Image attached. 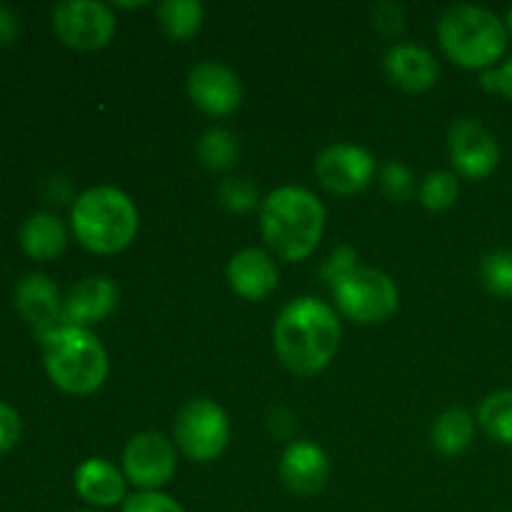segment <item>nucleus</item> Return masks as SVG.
Returning a JSON list of instances; mask_svg holds the SVG:
<instances>
[{"mask_svg": "<svg viewBox=\"0 0 512 512\" xmlns=\"http://www.w3.org/2000/svg\"><path fill=\"white\" fill-rule=\"evenodd\" d=\"M343 340L338 313L318 298H295L280 310L273 345L280 363L295 375H318L333 363Z\"/></svg>", "mask_w": 512, "mask_h": 512, "instance_id": "1", "label": "nucleus"}, {"mask_svg": "<svg viewBox=\"0 0 512 512\" xmlns=\"http://www.w3.org/2000/svg\"><path fill=\"white\" fill-rule=\"evenodd\" d=\"M325 230V205L308 188L285 185L263 200L260 233L285 263H300L318 248Z\"/></svg>", "mask_w": 512, "mask_h": 512, "instance_id": "2", "label": "nucleus"}, {"mask_svg": "<svg viewBox=\"0 0 512 512\" xmlns=\"http://www.w3.org/2000/svg\"><path fill=\"white\" fill-rule=\"evenodd\" d=\"M138 223L133 200L110 185L85 190L70 210L75 238L95 255H113L128 248L138 233Z\"/></svg>", "mask_w": 512, "mask_h": 512, "instance_id": "3", "label": "nucleus"}, {"mask_svg": "<svg viewBox=\"0 0 512 512\" xmlns=\"http://www.w3.org/2000/svg\"><path fill=\"white\" fill-rule=\"evenodd\" d=\"M445 55L468 70L495 68L508 48V25L480 5H453L438 20Z\"/></svg>", "mask_w": 512, "mask_h": 512, "instance_id": "4", "label": "nucleus"}, {"mask_svg": "<svg viewBox=\"0 0 512 512\" xmlns=\"http://www.w3.org/2000/svg\"><path fill=\"white\" fill-rule=\"evenodd\" d=\"M40 345L48 378L63 393L90 395L108 378V353L90 330L60 325Z\"/></svg>", "mask_w": 512, "mask_h": 512, "instance_id": "5", "label": "nucleus"}, {"mask_svg": "<svg viewBox=\"0 0 512 512\" xmlns=\"http://www.w3.org/2000/svg\"><path fill=\"white\" fill-rule=\"evenodd\" d=\"M230 440V420L215 400L195 398L178 413L173 425V443L185 458L210 463Z\"/></svg>", "mask_w": 512, "mask_h": 512, "instance_id": "6", "label": "nucleus"}, {"mask_svg": "<svg viewBox=\"0 0 512 512\" xmlns=\"http://www.w3.org/2000/svg\"><path fill=\"white\" fill-rule=\"evenodd\" d=\"M340 313L358 325H378L393 318L400 305L398 285L375 268H358L333 290Z\"/></svg>", "mask_w": 512, "mask_h": 512, "instance_id": "7", "label": "nucleus"}, {"mask_svg": "<svg viewBox=\"0 0 512 512\" xmlns=\"http://www.w3.org/2000/svg\"><path fill=\"white\" fill-rule=\"evenodd\" d=\"M53 28L60 43L73 50H100L113 40L115 15L95 0H68L55 5Z\"/></svg>", "mask_w": 512, "mask_h": 512, "instance_id": "8", "label": "nucleus"}, {"mask_svg": "<svg viewBox=\"0 0 512 512\" xmlns=\"http://www.w3.org/2000/svg\"><path fill=\"white\" fill-rule=\"evenodd\" d=\"M178 448L160 433H138L123 453V475L140 493H155L173 480Z\"/></svg>", "mask_w": 512, "mask_h": 512, "instance_id": "9", "label": "nucleus"}, {"mask_svg": "<svg viewBox=\"0 0 512 512\" xmlns=\"http://www.w3.org/2000/svg\"><path fill=\"white\" fill-rule=\"evenodd\" d=\"M448 150L455 170L470 180L488 178L500 163L498 140L475 118H460L450 125Z\"/></svg>", "mask_w": 512, "mask_h": 512, "instance_id": "10", "label": "nucleus"}, {"mask_svg": "<svg viewBox=\"0 0 512 512\" xmlns=\"http://www.w3.org/2000/svg\"><path fill=\"white\" fill-rule=\"evenodd\" d=\"M320 185L333 195H358L375 175V160L360 145L338 143L325 148L315 160Z\"/></svg>", "mask_w": 512, "mask_h": 512, "instance_id": "11", "label": "nucleus"}, {"mask_svg": "<svg viewBox=\"0 0 512 512\" xmlns=\"http://www.w3.org/2000/svg\"><path fill=\"white\" fill-rule=\"evenodd\" d=\"M188 95L203 113L223 118L235 113L243 103V85L240 78L223 63L205 60L198 63L188 75Z\"/></svg>", "mask_w": 512, "mask_h": 512, "instance_id": "12", "label": "nucleus"}, {"mask_svg": "<svg viewBox=\"0 0 512 512\" xmlns=\"http://www.w3.org/2000/svg\"><path fill=\"white\" fill-rule=\"evenodd\" d=\"M15 308L20 318L30 325L35 338L43 343L55 328H60V313H63V300L58 288L45 275H25L15 288Z\"/></svg>", "mask_w": 512, "mask_h": 512, "instance_id": "13", "label": "nucleus"}, {"mask_svg": "<svg viewBox=\"0 0 512 512\" xmlns=\"http://www.w3.org/2000/svg\"><path fill=\"white\" fill-rule=\"evenodd\" d=\"M118 285L105 275H93V278L80 280L73 285L68 298L63 300V313H60V325L70 328H85L100 323L118 308Z\"/></svg>", "mask_w": 512, "mask_h": 512, "instance_id": "14", "label": "nucleus"}, {"mask_svg": "<svg viewBox=\"0 0 512 512\" xmlns=\"http://www.w3.org/2000/svg\"><path fill=\"white\" fill-rule=\"evenodd\" d=\"M330 475L328 455L310 440H295L280 458V480L295 495H315L325 488Z\"/></svg>", "mask_w": 512, "mask_h": 512, "instance_id": "15", "label": "nucleus"}, {"mask_svg": "<svg viewBox=\"0 0 512 512\" xmlns=\"http://www.w3.org/2000/svg\"><path fill=\"white\" fill-rule=\"evenodd\" d=\"M228 283L235 295L250 300V303H260L278 288L280 275L273 258L265 250L245 248L230 258Z\"/></svg>", "mask_w": 512, "mask_h": 512, "instance_id": "16", "label": "nucleus"}, {"mask_svg": "<svg viewBox=\"0 0 512 512\" xmlns=\"http://www.w3.org/2000/svg\"><path fill=\"white\" fill-rule=\"evenodd\" d=\"M385 73L398 88L408 93H423L438 83V60L433 53L415 43H398L385 55Z\"/></svg>", "mask_w": 512, "mask_h": 512, "instance_id": "17", "label": "nucleus"}, {"mask_svg": "<svg viewBox=\"0 0 512 512\" xmlns=\"http://www.w3.org/2000/svg\"><path fill=\"white\" fill-rule=\"evenodd\" d=\"M125 475L110 460L88 458L75 470V490L95 508H113L125 500Z\"/></svg>", "mask_w": 512, "mask_h": 512, "instance_id": "18", "label": "nucleus"}, {"mask_svg": "<svg viewBox=\"0 0 512 512\" xmlns=\"http://www.w3.org/2000/svg\"><path fill=\"white\" fill-rule=\"evenodd\" d=\"M68 243L63 220L53 213H35L20 228V248L33 260L58 258Z\"/></svg>", "mask_w": 512, "mask_h": 512, "instance_id": "19", "label": "nucleus"}, {"mask_svg": "<svg viewBox=\"0 0 512 512\" xmlns=\"http://www.w3.org/2000/svg\"><path fill=\"white\" fill-rule=\"evenodd\" d=\"M475 438V420L468 410L453 408L445 410L430 430L435 450L443 455H460L470 448Z\"/></svg>", "mask_w": 512, "mask_h": 512, "instance_id": "20", "label": "nucleus"}, {"mask_svg": "<svg viewBox=\"0 0 512 512\" xmlns=\"http://www.w3.org/2000/svg\"><path fill=\"white\" fill-rule=\"evenodd\" d=\"M158 23L173 40H190L200 30L205 10L198 0H165L155 8Z\"/></svg>", "mask_w": 512, "mask_h": 512, "instance_id": "21", "label": "nucleus"}, {"mask_svg": "<svg viewBox=\"0 0 512 512\" xmlns=\"http://www.w3.org/2000/svg\"><path fill=\"white\" fill-rule=\"evenodd\" d=\"M478 423L495 443L512 448V390L488 395L478 408Z\"/></svg>", "mask_w": 512, "mask_h": 512, "instance_id": "22", "label": "nucleus"}, {"mask_svg": "<svg viewBox=\"0 0 512 512\" xmlns=\"http://www.w3.org/2000/svg\"><path fill=\"white\" fill-rule=\"evenodd\" d=\"M240 145L230 130L210 128L203 138L198 140V160L210 170H230L238 160Z\"/></svg>", "mask_w": 512, "mask_h": 512, "instance_id": "23", "label": "nucleus"}, {"mask_svg": "<svg viewBox=\"0 0 512 512\" xmlns=\"http://www.w3.org/2000/svg\"><path fill=\"white\" fill-rule=\"evenodd\" d=\"M460 195V183L458 175L450 173V170H435L420 185V203L428 210H448L453 208L455 200Z\"/></svg>", "mask_w": 512, "mask_h": 512, "instance_id": "24", "label": "nucleus"}, {"mask_svg": "<svg viewBox=\"0 0 512 512\" xmlns=\"http://www.w3.org/2000/svg\"><path fill=\"white\" fill-rule=\"evenodd\" d=\"M480 280L488 293L512 298V250H493L480 263Z\"/></svg>", "mask_w": 512, "mask_h": 512, "instance_id": "25", "label": "nucleus"}, {"mask_svg": "<svg viewBox=\"0 0 512 512\" xmlns=\"http://www.w3.org/2000/svg\"><path fill=\"white\" fill-rule=\"evenodd\" d=\"M218 195L225 208L240 215L250 213L258 205V190H255L253 180L248 178H225L220 183Z\"/></svg>", "mask_w": 512, "mask_h": 512, "instance_id": "26", "label": "nucleus"}, {"mask_svg": "<svg viewBox=\"0 0 512 512\" xmlns=\"http://www.w3.org/2000/svg\"><path fill=\"white\" fill-rule=\"evenodd\" d=\"M380 183H383L385 195L398 200V203H405L415 190L413 173L400 160H390V163L383 165V170H380Z\"/></svg>", "mask_w": 512, "mask_h": 512, "instance_id": "27", "label": "nucleus"}, {"mask_svg": "<svg viewBox=\"0 0 512 512\" xmlns=\"http://www.w3.org/2000/svg\"><path fill=\"white\" fill-rule=\"evenodd\" d=\"M355 270H358V253H355L353 248H348V245H343V248L333 250L330 258L325 260L323 265L325 285H330V290H335L345 278H350Z\"/></svg>", "mask_w": 512, "mask_h": 512, "instance_id": "28", "label": "nucleus"}, {"mask_svg": "<svg viewBox=\"0 0 512 512\" xmlns=\"http://www.w3.org/2000/svg\"><path fill=\"white\" fill-rule=\"evenodd\" d=\"M120 512H185V510L178 500L160 493V490H155V493L130 495V498L123 503V510Z\"/></svg>", "mask_w": 512, "mask_h": 512, "instance_id": "29", "label": "nucleus"}, {"mask_svg": "<svg viewBox=\"0 0 512 512\" xmlns=\"http://www.w3.org/2000/svg\"><path fill=\"white\" fill-rule=\"evenodd\" d=\"M480 88L488 93H503L505 98L512 100V58L505 60L503 65L483 70L480 75Z\"/></svg>", "mask_w": 512, "mask_h": 512, "instance_id": "30", "label": "nucleus"}, {"mask_svg": "<svg viewBox=\"0 0 512 512\" xmlns=\"http://www.w3.org/2000/svg\"><path fill=\"white\" fill-rule=\"evenodd\" d=\"M20 433H23L20 415L10 405L0 403V453H8L10 448H15L20 440Z\"/></svg>", "mask_w": 512, "mask_h": 512, "instance_id": "31", "label": "nucleus"}, {"mask_svg": "<svg viewBox=\"0 0 512 512\" xmlns=\"http://www.w3.org/2000/svg\"><path fill=\"white\" fill-rule=\"evenodd\" d=\"M403 18H405V10L400 5L393 3H385L375 8V28L383 30L385 35H395L403 30Z\"/></svg>", "mask_w": 512, "mask_h": 512, "instance_id": "32", "label": "nucleus"}, {"mask_svg": "<svg viewBox=\"0 0 512 512\" xmlns=\"http://www.w3.org/2000/svg\"><path fill=\"white\" fill-rule=\"evenodd\" d=\"M18 18H15L13 10L0 8V45H10L18 38Z\"/></svg>", "mask_w": 512, "mask_h": 512, "instance_id": "33", "label": "nucleus"}, {"mask_svg": "<svg viewBox=\"0 0 512 512\" xmlns=\"http://www.w3.org/2000/svg\"><path fill=\"white\" fill-rule=\"evenodd\" d=\"M508 33L512 35V8H510V13H508Z\"/></svg>", "mask_w": 512, "mask_h": 512, "instance_id": "34", "label": "nucleus"}, {"mask_svg": "<svg viewBox=\"0 0 512 512\" xmlns=\"http://www.w3.org/2000/svg\"><path fill=\"white\" fill-rule=\"evenodd\" d=\"M78 512H95V510H78Z\"/></svg>", "mask_w": 512, "mask_h": 512, "instance_id": "35", "label": "nucleus"}]
</instances>
